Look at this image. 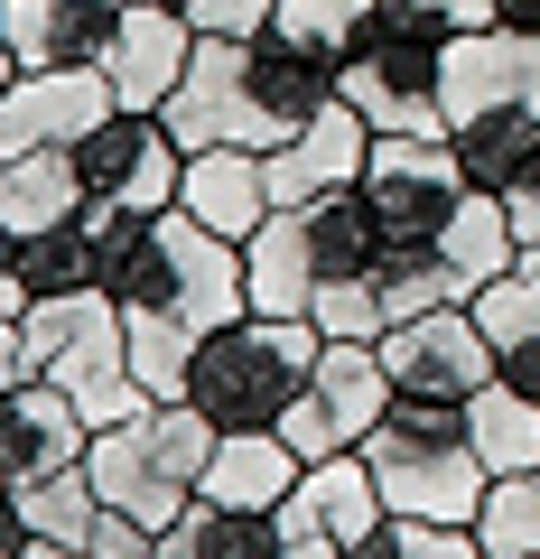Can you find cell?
<instances>
[{
  "label": "cell",
  "instance_id": "f1b7e54d",
  "mask_svg": "<svg viewBox=\"0 0 540 559\" xmlns=\"http://www.w3.org/2000/svg\"><path fill=\"white\" fill-rule=\"evenodd\" d=\"M317 336H363V345H382L392 336V308H382V280L363 271V280H336V289H317Z\"/></svg>",
  "mask_w": 540,
  "mask_h": 559
},
{
  "label": "cell",
  "instance_id": "8992f818",
  "mask_svg": "<svg viewBox=\"0 0 540 559\" xmlns=\"http://www.w3.org/2000/svg\"><path fill=\"white\" fill-rule=\"evenodd\" d=\"M457 38L439 0H373V38L336 66V94L373 131H447L439 121V57Z\"/></svg>",
  "mask_w": 540,
  "mask_h": 559
},
{
  "label": "cell",
  "instance_id": "60d3db41",
  "mask_svg": "<svg viewBox=\"0 0 540 559\" xmlns=\"http://www.w3.org/2000/svg\"><path fill=\"white\" fill-rule=\"evenodd\" d=\"M0 84H20V57H10V28H0Z\"/></svg>",
  "mask_w": 540,
  "mask_h": 559
},
{
  "label": "cell",
  "instance_id": "8d00e7d4",
  "mask_svg": "<svg viewBox=\"0 0 540 559\" xmlns=\"http://www.w3.org/2000/svg\"><path fill=\"white\" fill-rule=\"evenodd\" d=\"M28 550V522H20V503H10V485H0V559H20Z\"/></svg>",
  "mask_w": 540,
  "mask_h": 559
},
{
  "label": "cell",
  "instance_id": "9c48e42d",
  "mask_svg": "<svg viewBox=\"0 0 540 559\" xmlns=\"http://www.w3.org/2000/svg\"><path fill=\"white\" fill-rule=\"evenodd\" d=\"M392 364H382V345L363 336H326L317 373H308V392L280 411V439L299 448V457H345V448H363L382 429V411H392Z\"/></svg>",
  "mask_w": 540,
  "mask_h": 559
},
{
  "label": "cell",
  "instance_id": "3957f363",
  "mask_svg": "<svg viewBox=\"0 0 540 559\" xmlns=\"http://www.w3.org/2000/svg\"><path fill=\"white\" fill-rule=\"evenodd\" d=\"M215 439H224V429L196 411V401H149V411H131V419H112V429H94L84 476H94L103 513H131V522H149V532H168V522L196 503Z\"/></svg>",
  "mask_w": 540,
  "mask_h": 559
},
{
  "label": "cell",
  "instance_id": "e575fe53",
  "mask_svg": "<svg viewBox=\"0 0 540 559\" xmlns=\"http://www.w3.org/2000/svg\"><path fill=\"white\" fill-rule=\"evenodd\" d=\"M503 382L540 401V345H503Z\"/></svg>",
  "mask_w": 540,
  "mask_h": 559
},
{
  "label": "cell",
  "instance_id": "ffe728a7",
  "mask_svg": "<svg viewBox=\"0 0 540 559\" xmlns=\"http://www.w3.org/2000/svg\"><path fill=\"white\" fill-rule=\"evenodd\" d=\"M308 476V457L280 439V429H224L215 457H205V503H224V513H280L289 485Z\"/></svg>",
  "mask_w": 540,
  "mask_h": 559
},
{
  "label": "cell",
  "instance_id": "d4e9b609",
  "mask_svg": "<svg viewBox=\"0 0 540 559\" xmlns=\"http://www.w3.org/2000/svg\"><path fill=\"white\" fill-rule=\"evenodd\" d=\"M10 503H20L28 540H94V522H103V495H94V476H84V466L20 476V485H10Z\"/></svg>",
  "mask_w": 540,
  "mask_h": 559
},
{
  "label": "cell",
  "instance_id": "d590c367",
  "mask_svg": "<svg viewBox=\"0 0 540 559\" xmlns=\"http://www.w3.org/2000/svg\"><path fill=\"white\" fill-rule=\"evenodd\" d=\"M513 66H521V112L540 121V38H513Z\"/></svg>",
  "mask_w": 540,
  "mask_h": 559
},
{
  "label": "cell",
  "instance_id": "83f0119b",
  "mask_svg": "<svg viewBox=\"0 0 540 559\" xmlns=\"http://www.w3.org/2000/svg\"><path fill=\"white\" fill-rule=\"evenodd\" d=\"M476 540H484L494 559H531V550H540V466H521V476H494V485H484Z\"/></svg>",
  "mask_w": 540,
  "mask_h": 559
},
{
  "label": "cell",
  "instance_id": "ac0fdd59",
  "mask_svg": "<svg viewBox=\"0 0 540 559\" xmlns=\"http://www.w3.org/2000/svg\"><path fill=\"white\" fill-rule=\"evenodd\" d=\"M0 28H10V57L28 66H103L121 28V0H0Z\"/></svg>",
  "mask_w": 540,
  "mask_h": 559
},
{
  "label": "cell",
  "instance_id": "7c38bea8",
  "mask_svg": "<svg viewBox=\"0 0 540 559\" xmlns=\"http://www.w3.org/2000/svg\"><path fill=\"white\" fill-rule=\"evenodd\" d=\"M103 112H121L103 66H28L20 84H0V150L10 159H28V150H75Z\"/></svg>",
  "mask_w": 540,
  "mask_h": 559
},
{
  "label": "cell",
  "instance_id": "9a60e30c",
  "mask_svg": "<svg viewBox=\"0 0 540 559\" xmlns=\"http://www.w3.org/2000/svg\"><path fill=\"white\" fill-rule=\"evenodd\" d=\"M84 448H94V419H84L47 373H28L20 392H0V466H10V485L84 466Z\"/></svg>",
  "mask_w": 540,
  "mask_h": 559
},
{
  "label": "cell",
  "instance_id": "1f68e13d",
  "mask_svg": "<svg viewBox=\"0 0 540 559\" xmlns=\"http://www.w3.org/2000/svg\"><path fill=\"white\" fill-rule=\"evenodd\" d=\"M457 28H503V38H540V0H457Z\"/></svg>",
  "mask_w": 540,
  "mask_h": 559
},
{
  "label": "cell",
  "instance_id": "52a82bcc",
  "mask_svg": "<svg viewBox=\"0 0 540 559\" xmlns=\"http://www.w3.org/2000/svg\"><path fill=\"white\" fill-rule=\"evenodd\" d=\"M28 355H38V373L57 382L94 429L149 411L141 373H131V326H121V299H103V289H75V299H28Z\"/></svg>",
  "mask_w": 540,
  "mask_h": 559
},
{
  "label": "cell",
  "instance_id": "5bb4252c",
  "mask_svg": "<svg viewBox=\"0 0 540 559\" xmlns=\"http://www.w3.org/2000/svg\"><path fill=\"white\" fill-rule=\"evenodd\" d=\"M261 159H271V197H280V205H317V197H336V187H363L373 121L336 94L317 121H308V131H289L280 150H261Z\"/></svg>",
  "mask_w": 540,
  "mask_h": 559
},
{
  "label": "cell",
  "instance_id": "d6a6232c",
  "mask_svg": "<svg viewBox=\"0 0 540 559\" xmlns=\"http://www.w3.org/2000/svg\"><path fill=\"white\" fill-rule=\"evenodd\" d=\"M410 559H494L476 540V522H420V540H410Z\"/></svg>",
  "mask_w": 540,
  "mask_h": 559
},
{
  "label": "cell",
  "instance_id": "ab89813d",
  "mask_svg": "<svg viewBox=\"0 0 540 559\" xmlns=\"http://www.w3.org/2000/svg\"><path fill=\"white\" fill-rule=\"evenodd\" d=\"M289 559H345V540H289Z\"/></svg>",
  "mask_w": 540,
  "mask_h": 559
},
{
  "label": "cell",
  "instance_id": "30bf717a",
  "mask_svg": "<svg viewBox=\"0 0 540 559\" xmlns=\"http://www.w3.org/2000/svg\"><path fill=\"white\" fill-rule=\"evenodd\" d=\"M75 178H84V205H112V215H168L187 187V150L159 112H103L94 131L75 140Z\"/></svg>",
  "mask_w": 540,
  "mask_h": 559
},
{
  "label": "cell",
  "instance_id": "e0dca14e",
  "mask_svg": "<svg viewBox=\"0 0 540 559\" xmlns=\"http://www.w3.org/2000/svg\"><path fill=\"white\" fill-rule=\"evenodd\" d=\"M373 522H382V485H373V466H363V448H345V457H308V476L289 485V503H280V532L289 540H345V550H355Z\"/></svg>",
  "mask_w": 540,
  "mask_h": 559
},
{
  "label": "cell",
  "instance_id": "484cf974",
  "mask_svg": "<svg viewBox=\"0 0 540 559\" xmlns=\"http://www.w3.org/2000/svg\"><path fill=\"white\" fill-rule=\"evenodd\" d=\"M271 38H289L317 66H345L373 38V0H280V10H271Z\"/></svg>",
  "mask_w": 540,
  "mask_h": 559
},
{
  "label": "cell",
  "instance_id": "7a4b0ae2",
  "mask_svg": "<svg viewBox=\"0 0 540 559\" xmlns=\"http://www.w3.org/2000/svg\"><path fill=\"white\" fill-rule=\"evenodd\" d=\"M336 103V66L299 57L289 38H196V57H187L178 94H168V131H178V150H280L289 131H308V121Z\"/></svg>",
  "mask_w": 540,
  "mask_h": 559
},
{
  "label": "cell",
  "instance_id": "7bdbcfd3",
  "mask_svg": "<svg viewBox=\"0 0 540 559\" xmlns=\"http://www.w3.org/2000/svg\"><path fill=\"white\" fill-rule=\"evenodd\" d=\"M439 10H447V20H457V0H439Z\"/></svg>",
  "mask_w": 540,
  "mask_h": 559
},
{
  "label": "cell",
  "instance_id": "6da1fadb",
  "mask_svg": "<svg viewBox=\"0 0 540 559\" xmlns=\"http://www.w3.org/2000/svg\"><path fill=\"white\" fill-rule=\"evenodd\" d=\"M103 299H121L141 392L149 401H187V364H196V345L252 308V280H242V242L205 234L187 205H168V215L141 224V242H131V261L112 271Z\"/></svg>",
  "mask_w": 540,
  "mask_h": 559
},
{
  "label": "cell",
  "instance_id": "b9f144b4",
  "mask_svg": "<svg viewBox=\"0 0 540 559\" xmlns=\"http://www.w3.org/2000/svg\"><path fill=\"white\" fill-rule=\"evenodd\" d=\"M121 10H178V20H187V0H121Z\"/></svg>",
  "mask_w": 540,
  "mask_h": 559
},
{
  "label": "cell",
  "instance_id": "f546056e",
  "mask_svg": "<svg viewBox=\"0 0 540 559\" xmlns=\"http://www.w3.org/2000/svg\"><path fill=\"white\" fill-rule=\"evenodd\" d=\"M280 0H187V28L196 38H261Z\"/></svg>",
  "mask_w": 540,
  "mask_h": 559
},
{
  "label": "cell",
  "instance_id": "5b68a950",
  "mask_svg": "<svg viewBox=\"0 0 540 559\" xmlns=\"http://www.w3.org/2000/svg\"><path fill=\"white\" fill-rule=\"evenodd\" d=\"M363 466L382 485V513H410V522H476L484 485H494L457 401H392L382 429L363 439Z\"/></svg>",
  "mask_w": 540,
  "mask_h": 559
},
{
  "label": "cell",
  "instance_id": "ee69618b",
  "mask_svg": "<svg viewBox=\"0 0 540 559\" xmlns=\"http://www.w3.org/2000/svg\"><path fill=\"white\" fill-rule=\"evenodd\" d=\"M0 485H10V466H0Z\"/></svg>",
  "mask_w": 540,
  "mask_h": 559
},
{
  "label": "cell",
  "instance_id": "8fae6325",
  "mask_svg": "<svg viewBox=\"0 0 540 559\" xmlns=\"http://www.w3.org/2000/svg\"><path fill=\"white\" fill-rule=\"evenodd\" d=\"M382 364H392L400 401H457V411L503 373V355L476 326V308H420V318H400L382 336Z\"/></svg>",
  "mask_w": 540,
  "mask_h": 559
},
{
  "label": "cell",
  "instance_id": "4dcf8cb0",
  "mask_svg": "<svg viewBox=\"0 0 540 559\" xmlns=\"http://www.w3.org/2000/svg\"><path fill=\"white\" fill-rule=\"evenodd\" d=\"M84 550H94V559H168V540L149 532V522H131V513H103Z\"/></svg>",
  "mask_w": 540,
  "mask_h": 559
},
{
  "label": "cell",
  "instance_id": "44dd1931",
  "mask_svg": "<svg viewBox=\"0 0 540 559\" xmlns=\"http://www.w3.org/2000/svg\"><path fill=\"white\" fill-rule=\"evenodd\" d=\"M503 103H521L513 38H503V28H457L447 57H439V121H447V131H466V121L503 112Z\"/></svg>",
  "mask_w": 540,
  "mask_h": 559
},
{
  "label": "cell",
  "instance_id": "2e32d148",
  "mask_svg": "<svg viewBox=\"0 0 540 559\" xmlns=\"http://www.w3.org/2000/svg\"><path fill=\"white\" fill-rule=\"evenodd\" d=\"M178 205L205 224V234H224V242H252L261 224L280 215V197H271V159L261 150H187V187H178Z\"/></svg>",
  "mask_w": 540,
  "mask_h": 559
},
{
  "label": "cell",
  "instance_id": "277c9868",
  "mask_svg": "<svg viewBox=\"0 0 540 559\" xmlns=\"http://www.w3.org/2000/svg\"><path fill=\"white\" fill-rule=\"evenodd\" d=\"M317 355H326L317 318H261V308H242L233 326H215V336L196 345L187 401H196L215 429H280V411L308 392Z\"/></svg>",
  "mask_w": 540,
  "mask_h": 559
},
{
  "label": "cell",
  "instance_id": "74e56055",
  "mask_svg": "<svg viewBox=\"0 0 540 559\" xmlns=\"http://www.w3.org/2000/svg\"><path fill=\"white\" fill-rule=\"evenodd\" d=\"M10 318H28V280L20 271H0V326H10Z\"/></svg>",
  "mask_w": 540,
  "mask_h": 559
},
{
  "label": "cell",
  "instance_id": "ba28073f",
  "mask_svg": "<svg viewBox=\"0 0 540 559\" xmlns=\"http://www.w3.org/2000/svg\"><path fill=\"white\" fill-rule=\"evenodd\" d=\"M466 159L447 131H373V159H363V197L382 215V261H410L439 242V224L466 205Z\"/></svg>",
  "mask_w": 540,
  "mask_h": 559
},
{
  "label": "cell",
  "instance_id": "d6986e66",
  "mask_svg": "<svg viewBox=\"0 0 540 559\" xmlns=\"http://www.w3.org/2000/svg\"><path fill=\"white\" fill-rule=\"evenodd\" d=\"M187 57H196V28H187L178 10H121L103 75H112V94L131 103V112H168V94H178Z\"/></svg>",
  "mask_w": 540,
  "mask_h": 559
},
{
  "label": "cell",
  "instance_id": "f35d334b",
  "mask_svg": "<svg viewBox=\"0 0 540 559\" xmlns=\"http://www.w3.org/2000/svg\"><path fill=\"white\" fill-rule=\"evenodd\" d=\"M20 559H94V550H84V540H28Z\"/></svg>",
  "mask_w": 540,
  "mask_h": 559
},
{
  "label": "cell",
  "instance_id": "4316f807",
  "mask_svg": "<svg viewBox=\"0 0 540 559\" xmlns=\"http://www.w3.org/2000/svg\"><path fill=\"white\" fill-rule=\"evenodd\" d=\"M476 326L503 345H540V242H521L513 261H503V280H484L476 289Z\"/></svg>",
  "mask_w": 540,
  "mask_h": 559
},
{
  "label": "cell",
  "instance_id": "cb8c5ba5",
  "mask_svg": "<svg viewBox=\"0 0 540 559\" xmlns=\"http://www.w3.org/2000/svg\"><path fill=\"white\" fill-rule=\"evenodd\" d=\"M466 439H476L484 476H521V466H540V401L494 373L476 401H466Z\"/></svg>",
  "mask_w": 540,
  "mask_h": 559
},
{
  "label": "cell",
  "instance_id": "4fadbf2b",
  "mask_svg": "<svg viewBox=\"0 0 540 559\" xmlns=\"http://www.w3.org/2000/svg\"><path fill=\"white\" fill-rule=\"evenodd\" d=\"M447 140H457L466 178H476L484 197L513 215V234L540 242V121L521 112V103H503V112L466 121V131H447Z\"/></svg>",
  "mask_w": 540,
  "mask_h": 559
},
{
  "label": "cell",
  "instance_id": "603a6c76",
  "mask_svg": "<svg viewBox=\"0 0 540 559\" xmlns=\"http://www.w3.org/2000/svg\"><path fill=\"white\" fill-rule=\"evenodd\" d=\"M168 559H289V532L280 513H224V503H187L178 522H168Z\"/></svg>",
  "mask_w": 540,
  "mask_h": 559
},
{
  "label": "cell",
  "instance_id": "7402d4cb",
  "mask_svg": "<svg viewBox=\"0 0 540 559\" xmlns=\"http://www.w3.org/2000/svg\"><path fill=\"white\" fill-rule=\"evenodd\" d=\"M20 280H28V299H75V289H103V205L47 224V234H28V242H20Z\"/></svg>",
  "mask_w": 540,
  "mask_h": 559
},
{
  "label": "cell",
  "instance_id": "f6af8a7d",
  "mask_svg": "<svg viewBox=\"0 0 540 559\" xmlns=\"http://www.w3.org/2000/svg\"><path fill=\"white\" fill-rule=\"evenodd\" d=\"M531 559H540V550H531Z\"/></svg>",
  "mask_w": 540,
  "mask_h": 559
},
{
  "label": "cell",
  "instance_id": "836d02e7",
  "mask_svg": "<svg viewBox=\"0 0 540 559\" xmlns=\"http://www.w3.org/2000/svg\"><path fill=\"white\" fill-rule=\"evenodd\" d=\"M410 540H420V522H410V513H382V522H373V532H363L345 559H410Z\"/></svg>",
  "mask_w": 540,
  "mask_h": 559
}]
</instances>
